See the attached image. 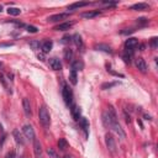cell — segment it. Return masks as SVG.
<instances>
[{
    "label": "cell",
    "instance_id": "1",
    "mask_svg": "<svg viewBox=\"0 0 158 158\" xmlns=\"http://www.w3.org/2000/svg\"><path fill=\"white\" fill-rule=\"evenodd\" d=\"M38 118H40V122L43 127H49L51 125V117H49V112L47 110V108L44 105H42L41 108L38 109Z\"/></svg>",
    "mask_w": 158,
    "mask_h": 158
},
{
    "label": "cell",
    "instance_id": "2",
    "mask_svg": "<svg viewBox=\"0 0 158 158\" xmlns=\"http://www.w3.org/2000/svg\"><path fill=\"white\" fill-rule=\"evenodd\" d=\"M62 95H63L64 103L67 104V106H72L73 105V92H72V89L67 85V84H64V85H63Z\"/></svg>",
    "mask_w": 158,
    "mask_h": 158
},
{
    "label": "cell",
    "instance_id": "3",
    "mask_svg": "<svg viewBox=\"0 0 158 158\" xmlns=\"http://www.w3.org/2000/svg\"><path fill=\"white\" fill-rule=\"evenodd\" d=\"M105 143H106V147H108V150L111 153H116V142H115L114 136H112L110 132L105 135Z\"/></svg>",
    "mask_w": 158,
    "mask_h": 158
},
{
    "label": "cell",
    "instance_id": "4",
    "mask_svg": "<svg viewBox=\"0 0 158 158\" xmlns=\"http://www.w3.org/2000/svg\"><path fill=\"white\" fill-rule=\"evenodd\" d=\"M135 66H136V68L140 72H142V73L147 72V64H146V62L142 57H138V58L135 59Z\"/></svg>",
    "mask_w": 158,
    "mask_h": 158
},
{
    "label": "cell",
    "instance_id": "5",
    "mask_svg": "<svg viewBox=\"0 0 158 158\" xmlns=\"http://www.w3.org/2000/svg\"><path fill=\"white\" fill-rule=\"evenodd\" d=\"M138 44H140V42H138V40L137 38H128V40H126V42H125V47H126V49H130V51H135L137 47H138Z\"/></svg>",
    "mask_w": 158,
    "mask_h": 158
},
{
    "label": "cell",
    "instance_id": "6",
    "mask_svg": "<svg viewBox=\"0 0 158 158\" xmlns=\"http://www.w3.org/2000/svg\"><path fill=\"white\" fill-rule=\"evenodd\" d=\"M22 132H24L26 138L32 140V141L35 140V131H33V127L31 125H25L24 127H22Z\"/></svg>",
    "mask_w": 158,
    "mask_h": 158
},
{
    "label": "cell",
    "instance_id": "7",
    "mask_svg": "<svg viewBox=\"0 0 158 158\" xmlns=\"http://www.w3.org/2000/svg\"><path fill=\"white\" fill-rule=\"evenodd\" d=\"M69 13H62V14H56V15H52L48 18V21L49 22H57L59 20H64V19H68L69 18Z\"/></svg>",
    "mask_w": 158,
    "mask_h": 158
},
{
    "label": "cell",
    "instance_id": "8",
    "mask_svg": "<svg viewBox=\"0 0 158 158\" xmlns=\"http://www.w3.org/2000/svg\"><path fill=\"white\" fill-rule=\"evenodd\" d=\"M22 108H24V111H25V115L27 117H31L32 116V110H31V104H30V100L25 98L22 100Z\"/></svg>",
    "mask_w": 158,
    "mask_h": 158
},
{
    "label": "cell",
    "instance_id": "9",
    "mask_svg": "<svg viewBox=\"0 0 158 158\" xmlns=\"http://www.w3.org/2000/svg\"><path fill=\"white\" fill-rule=\"evenodd\" d=\"M33 152H35L36 158H42V147L38 140H33Z\"/></svg>",
    "mask_w": 158,
    "mask_h": 158
},
{
    "label": "cell",
    "instance_id": "10",
    "mask_svg": "<svg viewBox=\"0 0 158 158\" xmlns=\"http://www.w3.org/2000/svg\"><path fill=\"white\" fill-rule=\"evenodd\" d=\"M94 48L97 51H101V52H105V53H112V48L106 43H98L95 44Z\"/></svg>",
    "mask_w": 158,
    "mask_h": 158
},
{
    "label": "cell",
    "instance_id": "11",
    "mask_svg": "<svg viewBox=\"0 0 158 158\" xmlns=\"http://www.w3.org/2000/svg\"><path fill=\"white\" fill-rule=\"evenodd\" d=\"M71 68H72V71H74V72L82 71V69L84 68V63H83V61H80V59H75V61H73L72 63H71Z\"/></svg>",
    "mask_w": 158,
    "mask_h": 158
},
{
    "label": "cell",
    "instance_id": "12",
    "mask_svg": "<svg viewBox=\"0 0 158 158\" xmlns=\"http://www.w3.org/2000/svg\"><path fill=\"white\" fill-rule=\"evenodd\" d=\"M52 46H53V42L51 40H46L41 43V49H42V53H48L51 49H52Z\"/></svg>",
    "mask_w": 158,
    "mask_h": 158
},
{
    "label": "cell",
    "instance_id": "13",
    "mask_svg": "<svg viewBox=\"0 0 158 158\" xmlns=\"http://www.w3.org/2000/svg\"><path fill=\"white\" fill-rule=\"evenodd\" d=\"M71 114H72L73 118H74L75 121H79V120H80V109H79L77 105L73 104V105L71 106Z\"/></svg>",
    "mask_w": 158,
    "mask_h": 158
},
{
    "label": "cell",
    "instance_id": "14",
    "mask_svg": "<svg viewBox=\"0 0 158 158\" xmlns=\"http://www.w3.org/2000/svg\"><path fill=\"white\" fill-rule=\"evenodd\" d=\"M49 66L53 71H61L62 69V63L58 58H51L49 59Z\"/></svg>",
    "mask_w": 158,
    "mask_h": 158
},
{
    "label": "cell",
    "instance_id": "15",
    "mask_svg": "<svg viewBox=\"0 0 158 158\" xmlns=\"http://www.w3.org/2000/svg\"><path fill=\"white\" fill-rule=\"evenodd\" d=\"M13 135H14V138L16 141V143L20 145V146H24L25 145V140L22 138V135H21V132L19 131V130H14Z\"/></svg>",
    "mask_w": 158,
    "mask_h": 158
},
{
    "label": "cell",
    "instance_id": "16",
    "mask_svg": "<svg viewBox=\"0 0 158 158\" xmlns=\"http://www.w3.org/2000/svg\"><path fill=\"white\" fill-rule=\"evenodd\" d=\"M100 14H101L100 10H95V11H87V13H83V14H80V16L84 19H93L95 16H99Z\"/></svg>",
    "mask_w": 158,
    "mask_h": 158
},
{
    "label": "cell",
    "instance_id": "17",
    "mask_svg": "<svg viewBox=\"0 0 158 158\" xmlns=\"http://www.w3.org/2000/svg\"><path fill=\"white\" fill-rule=\"evenodd\" d=\"M130 9H131V10H137V11H143V10H148L150 9V5L146 4V3H138V4L132 5Z\"/></svg>",
    "mask_w": 158,
    "mask_h": 158
},
{
    "label": "cell",
    "instance_id": "18",
    "mask_svg": "<svg viewBox=\"0 0 158 158\" xmlns=\"http://www.w3.org/2000/svg\"><path fill=\"white\" fill-rule=\"evenodd\" d=\"M72 26H73L72 22H63V24L57 25L53 30H56V31H67V30H69Z\"/></svg>",
    "mask_w": 158,
    "mask_h": 158
},
{
    "label": "cell",
    "instance_id": "19",
    "mask_svg": "<svg viewBox=\"0 0 158 158\" xmlns=\"http://www.w3.org/2000/svg\"><path fill=\"white\" fill-rule=\"evenodd\" d=\"M73 42L75 43V46L78 47V49L83 51L84 43H83V40H82V36L80 35H74V36H73Z\"/></svg>",
    "mask_w": 158,
    "mask_h": 158
},
{
    "label": "cell",
    "instance_id": "20",
    "mask_svg": "<svg viewBox=\"0 0 158 158\" xmlns=\"http://www.w3.org/2000/svg\"><path fill=\"white\" fill-rule=\"evenodd\" d=\"M90 3L89 1H79V3H74L68 6V10H74V9H79V8H84V6H88Z\"/></svg>",
    "mask_w": 158,
    "mask_h": 158
},
{
    "label": "cell",
    "instance_id": "21",
    "mask_svg": "<svg viewBox=\"0 0 158 158\" xmlns=\"http://www.w3.org/2000/svg\"><path fill=\"white\" fill-rule=\"evenodd\" d=\"M0 83H1L3 84V87H4V89L5 90H6V92L8 93H13V92H11V89H10V87L8 85V82H6V78H5V75L3 74V73H0Z\"/></svg>",
    "mask_w": 158,
    "mask_h": 158
},
{
    "label": "cell",
    "instance_id": "22",
    "mask_svg": "<svg viewBox=\"0 0 158 158\" xmlns=\"http://www.w3.org/2000/svg\"><path fill=\"white\" fill-rule=\"evenodd\" d=\"M132 53H133V51L125 49V53H123V56H122V58H123V61H125V63H131Z\"/></svg>",
    "mask_w": 158,
    "mask_h": 158
},
{
    "label": "cell",
    "instance_id": "23",
    "mask_svg": "<svg viewBox=\"0 0 158 158\" xmlns=\"http://www.w3.org/2000/svg\"><path fill=\"white\" fill-rule=\"evenodd\" d=\"M80 126L83 127L84 132H85V135L88 136V130H89V121L87 120L85 117H80Z\"/></svg>",
    "mask_w": 158,
    "mask_h": 158
},
{
    "label": "cell",
    "instance_id": "24",
    "mask_svg": "<svg viewBox=\"0 0 158 158\" xmlns=\"http://www.w3.org/2000/svg\"><path fill=\"white\" fill-rule=\"evenodd\" d=\"M72 57H73V49L66 48V49H64V59H66L67 62H71Z\"/></svg>",
    "mask_w": 158,
    "mask_h": 158
},
{
    "label": "cell",
    "instance_id": "25",
    "mask_svg": "<svg viewBox=\"0 0 158 158\" xmlns=\"http://www.w3.org/2000/svg\"><path fill=\"white\" fill-rule=\"evenodd\" d=\"M67 147H68V143H67V141H66L64 138H59V141H58V148H59L61 151H64Z\"/></svg>",
    "mask_w": 158,
    "mask_h": 158
},
{
    "label": "cell",
    "instance_id": "26",
    "mask_svg": "<svg viewBox=\"0 0 158 158\" xmlns=\"http://www.w3.org/2000/svg\"><path fill=\"white\" fill-rule=\"evenodd\" d=\"M20 13H21V10H20L19 8H9V9H8V14H9V15L18 16V15H20Z\"/></svg>",
    "mask_w": 158,
    "mask_h": 158
},
{
    "label": "cell",
    "instance_id": "27",
    "mask_svg": "<svg viewBox=\"0 0 158 158\" xmlns=\"http://www.w3.org/2000/svg\"><path fill=\"white\" fill-rule=\"evenodd\" d=\"M77 72H74V71H71V74H69V82L73 84V85H75L77 84Z\"/></svg>",
    "mask_w": 158,
    "mask_h": 158
},
{
    "label": "cell",
    "instance_id": "28",
    "mask_svg": "<svg viewBox=\"0 0 158 158\" xmlns=\"http://www.w3.org/2000/svg\"><path fill=\"white\" fill-rule=\"evenodd\" d=\"M118 84V82H111V83H104L103 85H101V89L103 90H106V89H110V88H112V87H115V85H117Z\"/></svg>",
    "mask_w": 158,
    "mask_h": 158
},
{
    "label": "cell",
    "instance_id": "29",
    "mask_svg": "<svg viewBox=\"0 0 158 158\" xmlns=\"http://www.w3.org/2000/svg\"><path fill=\"white\" fill-rule=\"evenodd\" d=\"M47 153H48V156H49L51 158H61L57 153H56V151L52 150V148H47Z\"/></svg>",
    "mask_w": 158,
    "mask_h": 158
},
{
    "label": "cell",
    "instance_id": "30",
    "mask_svg": "<svg viewBox=\"0 0 158 158\" xmlns=\"http://www.w3.org/2000/svg\"><path fill=\"white\" fill-rule=\"evenodd\" d=\"M73 36H69V35H67V36H64L63 38H62V43H64V44H67V43H71L72 41H73Z\"/></svg>",
    "mask_w": 158,
    "mask_h": 158
},
{
    "label": "cell",
    "instance_id": "31",
    "mask_svg": "<svg viewBox=\"0 0 158 158\" xmlns=\"http://www.w3.org/2000/svg\"><path fill=\"white\" fill-rule=\"evenodd\" d=\"M25 27H26V30L29 31V32H31V33H36L37 30H38L36 26H30V25H29V26H25Z\"/></svg>",
    "mask_w": 158,
    "mask_h": 158
},
{
    "label": "cell",
    "instance_id": "32",
    "mask_svg": "<svg viewBox=\"0 0 158 158\" xmlns=\"http://www.w3.org/2000/svg\"><path fill=\"white\" fill-rule=\"evenodd\" d=\"M151 46H152V48H157V46H158V38L157 37H153L151 40Z\"/></svg>",
    "mask_w": 158,
    "mask_h": 158
},
{
    "label": "cell",
    "instance_id": "33",
    "mask_svg": "<svg viewBox=\"0 0 158 158\" xmlns=\"http://www.w3.org/2000/svg\"><path fill=\"white\" fill-rule=\"evenodd\" d=\"M30 46H31L33 49H38V47H40V42H38V41H32V42H30Z\"/></svg>",
    "mask_w": 158,
    "mask_h": 158
},
{
    "label": "cell",
    "instance_id": "34",
    "mask_svg": "<svg viewBox=\"0 0 158 158\" xmlns=\"http://www.w3.org/2000/svg\"><path fill=\"white\" fill-rule=\"evenodd\" d=\"M148 22V20L147 19H145V18H140V19H137V24L138 25H146Z\"/></svg>",
    "mask_w": 158,
    "mask_h": 158
},
{
    "label": "cell",
    "instance_id": "35",
    "mask_svg": "<svg viewBox=\"0 0 158 158\" xmlns=\"http://www.w3.org/2000/svg\"><path fill=\"white\" fill-rule=\"evenodd\" d=\"M16 157V154H15V152L14 151H11V152H9V153L5 156V158H15Z\"/></svg>",
    "mask_w": 158,
    "mask_h": 158
},
{
    "label": "cell",
    "instance_id": "36",
    "mask_svg": "<svg viewBox=\"0 0 158 158\" xmlns=\"http://www.w3.org/2000/svg\"><path fill=\"white\" fill-rule=\"evenodd\" d=\"M37 57H38L40 61H44V53H38Z\"/></svg>",
    "mask_w": 158,
    "mask_h": 158
},
{
    "label": "cell",
    "instance_id": "37",
    "mask_svg": "<svg viewBox=\"0 0 158 158\" xmlns=\"http://www.w3.org/2000/svg\"><path fill=\"white\" fill-rule=\"evenodd\" d=\"M8 46H13V43H0V47H8Z\"/></svg>",
    "mask_w": 158,
    "mask_h": 158
},
{
    "label": "cell",
    "instance_id": "38",
    "mask_svg": "<svg viewBox=\"0 0 158 158\" xmlns=\"http://www.w3.org/2000/svg\"><path fill=\"white\" fill-rule=\"evenodd\" d=\"M145 118H146V120H151V116L147 115V114H145Z\"/></svg>",
    "mask_w": 158,
    "mask_h": 158
},
{
    "label": "cell",
    "instance_id": "39",
    "mask_svg": "<svg viewBox=\"0 0 158 158\" xmlns=\"http://www.w3.org/2000/svg\"><path fill=\"white\" fill-rule=\"evenodd\" d=\"M64 158H72V157H71V156H66Z\"/></svg>",
    "mask_w": 158,
    "mask_h": 158
},
{
    "label": "cell",
    "instance_id": "40",
    "mask_svg": "<svg viewBox=\"0 0 158 158\" xmlns=\"http://www.w3.org/2000/svg\"><path fill=\"white\" fill-rule=\"evenodd\" d=\"M1 10H3V8H1V5H0V13H1Z\"/></svg>",
    "mask_w": 158,
    "mask_h": 158
}]
</instances>
